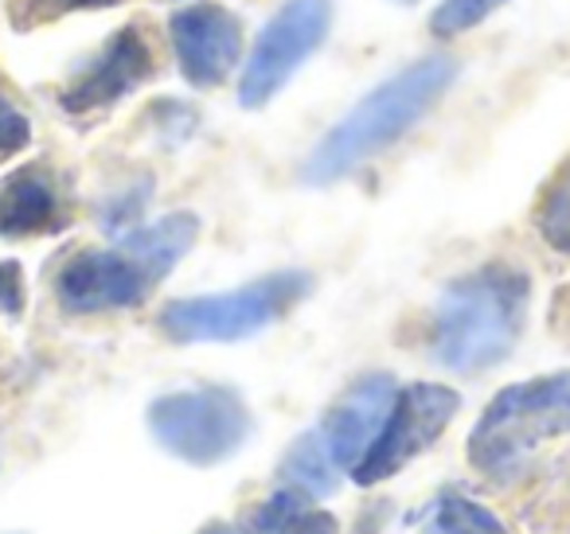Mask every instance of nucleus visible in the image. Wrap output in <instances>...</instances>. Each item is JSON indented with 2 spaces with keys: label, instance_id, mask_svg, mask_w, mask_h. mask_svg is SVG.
<instances>
[{
  "label": "nucleus",
  "instance_id": "1",
  "mask_svg": "<svg viewBox=\"0 0 570 534\" xmlns=\"http://www.w3.org/2000/svg\"><path fill=\"white\" fill-rule=\"evenodd\" d=\"M453 75H458V63L450 56H426L391 75L313 145L302 165V180L309 188H325V184L356 172L364 160L380 157L383 149H391L399 137L419 126L422 113L450 90Z\"/></svg>",
  "mask_w": 570,
  "mask_h": 534
},
{
  "label": "nucleus",
  "instance_id": "2",
  "mask_svg": "<svg viewBox=\"0 0 570 534\" xmlns=\"http://www.w3.org/2000/svg\"><path fill=\"white\" fill-rule=\"evenodd\" d=\"M531 281L515 266H481L461 274L438 297L430 352L458 375H476L504 359L528 320Z\"/></svg>",
  "mask_w": 570,
  "mask_h": 534
},
{
  "label": "nucleus",
  "instance_id": "3",
  "mask_svg": "<svg viewBox=\"0 0 570 534\" xmlns=\"http://www.w3.org/2000/svg\"><path fill=\"white\" fill-rule=\"evenodd\" d=\"M570 433V370L504 386L484 406L469 433V461L481 476L508 484L531 464V456L554 437Z\"/></svg>",
  "mask_w": 570,
  "mask_h": 534
},
{
  "label": "nucleus",
  "instance_id": "4",
  "mask_svg": "<svg viewBox=\"0 0 570 534\" xmlns=\"http://www.w3.org/2000/svg\"><path fill=\"white\" fill-rule=\"evenodd\" d=\"M309 289L313 277L302 269L266 274L243 289L173 300L160 313V332L176 344H235V339H250L274 320H282L297 300L309 297Z\"/></svg>",
  "mask_w": 570,
  "mask_h": 534
},
{
  "label": "nucleus",
  "instance_id": "5",
  "mask_svg": "<svg viewBox=\"0 0 570 534\" xmlns=\"http://www.w3.org/2000/svg\"><path fill=\"white\" fill-rule=\"evenodd\" d=\"M149 433L176 461L212 468L223 464L250 437V409L227 386H196V390L160 394L149 406Z\"/></svg>",
  "mask_w": 570,
  "mask_h": 534
},
{
  "label": "nucleus",
  "instance_id": "6",
  "mask_svg": "<svg viewBox=\"0 0 570 534\" xmlns=\"http://www.w3.org/2000/svg\"><path fill=\"white\" fill-rule=\"evenodd\" d=\"M333 28V0H285L258 32L238 79V106L258 110L305 67Z\"/></svg>",
  "mask_w": 570,
  "mask_h": 534
},
{
  "label": "nucleus",
  "instance_id": "7",
  "mask_svg": "<svg viewBox=\"0 0 570 534\" xmlns=\"http://www.w3.org/2000/svg\"><path fill=\"white\" fill-rule=\"evenodd\" d=\"M458 409H461V398L450 386L414 383V386H406V390H399L380 437L372 441L364 461L352 468L356 484L372 487V484L391 479L395 472H403L414 456H422L445 429H450Z\"/></svg>",
  "mask_w": 570,
  "mask_h": 534
},
{
  "label": "nucleus",
  "instance_id": "8",
  "mask_svg": "<svg viewBox=\"0 0 570 534\" xmlns=\"http://www.w3.org/2000/svg\"><path fill=\"white\" fill-rule=\"evenodd\" d=\"M160 277L145 266L137 254L126 246H110V250H79L63 261L56 274V297L67 313L75 316H95V313H118V308L145 305Z\"/></svg>",
  "mask_w": 570,
  "mask_h": 534
},
{
  "label": "nucleus",
  "instance_id": "9",
  "mask_svg": "<svg viewBox=\"0 0 570 534\" xmlns=\"http://www.w3.org/2000/svg\"><path fill=\"white\" fill-rule=\"evenodd\" d=\"M153 75H157V51H153L149 36L141 28L129 24L121 32H114L95 51V59L67 82L63 95H59V106L67 113H75V118L110 110L114 102H121L137 87H145Z\"/></svg>",
  "mask_w": 570,
  "mask_h": 534
},
{
  "label": "nucleus",
  "instance_id": "10",
  "mask_svg": "<svg viewBox=\"0 0 570 534\" xmlns=\"http://www.w3.org/2000/svg\"><path fill=\"white\" fill-rule=\"evenodd\" d=\"M180 75L199 90L227 79L243 59V24L223 4H188L168 20Z\"/></svg>",
  "mask_w": 570,
  "mask_h": 534
},
{
  "label": "nucleus",
  "instance_id": "11",
  "mask_svg": "<svg viewBox=\"0 0 570 534\" xmlns=\"http://www.w3.org/2000/svg\"><path fill=\"white\" fill-rule=\"evenodd\" d=\"M395 394H399V386L391 375H364L344 390V398L336 402L333 409H328L321 433H325L328 453H333L341 472H352L364 461V453L372 448V441L380 437L383 422H387L391 406H395Z\"/></svg>",
  "mask_w": 570,
  "mask_h": 534
},
{
  "label": "nucleus",
  "instance_id": "12",
  "mask_svg": "<svg viewBox=\"0 0 570 534\" xmlns=\"http://www.w3.org/2000/svg\"><path fill=\"white\" fill-rule=\"evenodd\" d=\"M71 222L63 180L48 165H28L0 184V238L59 235Z\"/></svg>",
  "mask_w": 570,
  "mask_h": 534
},
{
  "label": "nucleus",
  "instance_id": "13",
  "mask_svg": "<svg viewBox=\"0 0 570 534\" xmlns=\"http://www.w3.org/2000/svg\"><path fill=\"white\" fill-rule=\"evenodd\" d=\"M196 235H199V219L191 211H173L157 222H145V227H134L126 235H118V243L126 246L129 254L145 261L153 274L165 281L173 274V266L184 258V254L196 246Z\"/></svg>",
  "mask_w": 570,
  "mask_h": 534
},
{
  "label": "nucleus",
  "instance_id": "14",
  "mask_svg": "<svg viewBox=\"0 0 570 534\" xmlns=\"http://www.w3.org/2000/svg\"><path fill=\"white\" fill-rule=\"evenodd\" d=\"M336 461L333 453H328V441L321 429H309L302 433V437L289 445V453H285L282 461V476L285 484L302 487L305 495H328L336 492Z\"/></svg>",
  "mask_w": 570,
  "mask_h": 534
},
{
  "label": "nucleus",
  "instance_id": "15",
  "mask_svg": "<svg viewBox=\"0 0 570 534\" xmlns=\"http://www.w3.org/2000/svg\"><path fill=\"white\" fill-rule=\"evenodd\" d=\"M422 534H508V526L484 503L450 492L430 507Z\"/></svg>",
  "mask_w": 570,
  "mask_h": 534
},
{
  "label": "nucleus",
  "instance_id": "16",
  "mask_svg": "<svg viewBox=\"0 0 570 534\" xmlns=\"http://www.w3.org/2000/svg\"><path fill=\"white\" fill-rule=\"evenodd\" d=\"M535 227L551 250L570 254V157L562 160L559 172L547 180L543 196H539Z\"/></svg>",
  "mask_w": 570,
  "mask_h": 534
},
{
  "label": "nucleus",
  "instance_id": "17",
  "mask_svg": "<svg viewBox=\"0 0 570 534\" xmlns=\"http://www.w3.org/2000/svg\"><path fill=\"white\" fill-rule=\"evenodd\" d=\"M114 4H121V0H9V20H12V28L28 32V28L56 24V20L71 17V12L114 9Z\"/></svg>",
  "mask_w": 570,
  "mask_h": 534
},
{
  "label": "nucleus",
  "instance_id": "18",
  "mask_svg": "<svg viewBox=\"0 0 570 534\" xmlns=\"http://www.w3.org/2000/svg\"><path fill=\"white\" fill-rule=\"evenodd\" d=\"M500 4L504 0H442L430 17V28H434V36H461L481 24L484 17H492Z\"/></svg>",
  "mask_w": 570,
  "mask_h": 534
},
{
  "label": "nucleus",
  "instance_id": "19",
  "mask_svg": "<svg viewBox=\"0 0 570 534\" xmlns=\"http://www.w3.org/2000/svg\"><path fill=\"white\" fill-rule=\"evenodd\" d=\"M28 141H32V121H28V113L0 90V165L9 157H17V152H24Z\"/></svg>",
  "mask_w": 570,
  "mask_h": 534
},
{
  "label": "nucleus",
  "instance_id": "20",
  "mask_svg": "<svg viewBox=\"0 0 570 534\" xmlns=\"http://www.w3.org/2000/svg\"><path fill=\"white\" fill-rule=\"evenodd\" d=\"M305 511V492L302 487H294V484H285L282 492H274L266 503H262V511H258V518H254V531L258 534H277L285 523L294 515H302Z\"/></svg>",
  "mask_w": 570,
  "mask_h": 534
},
{
  "label": "nucleus",
  "instance_id": "21",
  "mask_svg": "<svg viewBox=\"0 0 570 534\" xmlns=\"http://www.w3.org/2000/svg\"><path fill=\"white\" fill-rule=\"evenodd\" d=\"M145 199H149V180L137 184V191H121V196H114L110 204L102 207L106 230H110V235H126V230H134L137 219H141Z\"/></svg>",
  "mask_w": 570,
  "mask_h": 534
},
{
  "label": "nucleus",
  "instance_id": "22",
  "mask_svg": "<svg viewBox=\"0 0 570 534\" xmlns=\"http://www.w3.org/2000/svg\"><path fill=\"white\" fill-rule=\"evenodd\" d=\"M0 313H24V274H20V261H0Z\"/></svg>",
  "mask_w": 570,
  "mask_h": 534
},
{
  "label": "nucleus",
  "instance_id": "23",
  "mask_svg": "<svg viewBox=\"0 0 570 534\" xmlns=\"http://www.w3.org/2000/svg\"><path fill=\"white\" fill-rule=\"evenodd\" d=\"M277 534H341V523H336L328 511H309V507H305L302 515L289 518V523H285Z\"/></svg>",
  "mask_w": 570,
  "mask_h": 534
},
{
  "label": "nucleus",
  "instance_id": "24",
  "mask_svg": "<svg viewBox=\"0 0 570 534\" xmlns=\"http://www.w3.org/2000/svg\"><path fill=\"white\" fill-rule=\"evenodd\" d=\"M196 534H243L238 526H230V523H207V526H199Z\"/></svg>",
  "mask_w": 570,
  "mask_h": 534
},
{
  "label": "nucleus",
  "instance_id": "25",
  "mask_svg": "<svg viewBox=\"0 0 570 534\" xmlns=\"http://www.w3.org/2000/svg\"><path fill=\"white\" fill-rule=\"evenodd\" d=\"M399 4H414V0H399Z\"/></svg>",
  "mask_w": 570,
  "mask_h": 534
}]
</instances>
